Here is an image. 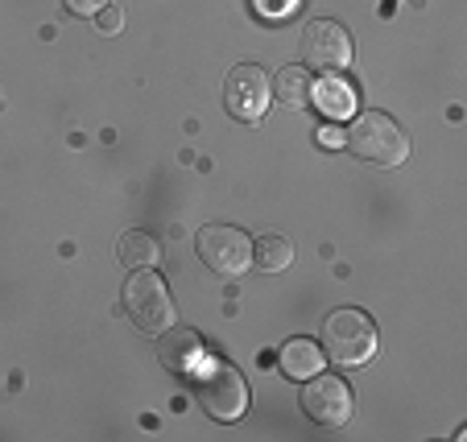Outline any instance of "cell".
I'll list each match as a JSON object with an SVG mask.
<instances>
[{"label":"cell","mask_w":467,"mask_h":442,"mask_svg":"<svg viewBox=\"0 0 467 442\" xmlns=\"http://www.w3.org/2000/svg\"><path fill=\"white\" fill-rule=\"evenodd\" d=\"M323 355L339 368H364L377 355V327L364 310H336L323 323Z\"/></svg>","instance_id":"1"},{"label":"cell","mask_w":467,"mask_h":442,"mask_svg":"<svg viewBox=\"0 0 467 442\" xmlns=\"http://www.w3.org/2000/svg\"><path fill=\"white\" fill-rule=\"evenodd\" d=\"M344 145L360 161H368V166H385V170L401 166V161L410 158V137L401 133V124L385 112H364L360 120L348 128Z\"/></svg>","instance_id":"2"},{"label":"cell","mask_w":467,"mask_h":442,"mask_svg":"<svg viewBox=\"0 0 467 442\" xmlns=\"http://www.w3.org/2000/svg\"><path fill=\"white\" fill-rule=\"evenodd\" d=\"M124 310H129V319L137 323V331H145V335H161V331L174 327L170 290L150 269H137V273L129 277V285H124Z\"/></svg>","instance_id":"3"},{"label":"cell","mask_w":467,"mask_h":442,"mask_svg":"<svg viewBox=\"0 0 467 442\" xmlns=\"http://www.w3.org/2000/svg\"><path fill=\"white\" fill-rule=\"evenodd\" d=\"M199 401L215 422H236L248 409V385L232 364H212L199 372Z\"/></svg>","instance_id":"4"},{"label":"cell","mask_w":467,"mask_h":442,"mask_svg":"<svg viewBox=\"0 0 467 442\" xmlns=\"http://www.w3.org/2000/svg\"><path fill=\"white\" fill-rule=\"evenodd\" d=\"M302 62H306L310 71H323V75H339L352 62V37L339 21H306L302 26Z\"/></svg>","instance_id":"5"},{"label":"cell","mask_w":467,"mask_h":442,"mask_svg":"<svg viewBox=\"0 0 467 442\" xmlns=\"http://www.w3.org/2000/svg\"><path fill=\"white\" fill-rule=\"evenodd\" d=\"M199 257L220 277H240L244 269H253V240L228 223H207L199 231Z\"/></svg>","instance_id":"6"},{"label":"cell","mask_w":467,"mask_h":442,"mask_svg":"<svg viewBox=\"0 0 467 442\" xmlns=\"http://www.w3.org/2000/svg\"><path fill=\"white\" fill-rule=\"evenodd\" d=\"M223 104L236 120L256 124L269 108V75L256 67V62H240L228 71V83H223Z\"/></svg>","instance_id":"7"},{"label":"cell","mask_w":467,"mask_h":442,"mask_svg":"<svg viewBox=\"0 0 467 442\" xmlns=\"http://www.w3.org/2000/svg\"><path fill=\"white\" fill-rule=\"evenodd\" d=\"M302 409H306L310 422L339 430V426L352 417V389H348L339 376H323V372H315L310 385H306V393H302Z\"/></svg>","instance_id":"8"},{"label":"cell","mask_w":467,"mask_h":442,"mask_svg":"<svg viewBox=\"0 0 467 442\" xmlns=\"http://www.w3.org/2000/svg\"><path fill=\"white\" fill-rule=\"evenodd\" d=\"M158 360L166 364L174 376H199L207 368V344L199 339V331H182V327H170L161 331V344H158Z\"/></svg>","instance_id":"9"},{"label":"cell","mask_w":467,"mask_h":442,"mask_svg":"<svg viewBox=\"0 0 467 442\" xmlns=\"http://www.w3.org/2000/svg\"><path fill=\"white\" fill-rule=\"evenodd\" d=\"M277 364H282L290 381H310L315 372H323V347L310 344V339H290L282 347V355H277Z\"/></svg>","instance_id":"10"},{"label":"cell","mask_w":467,"mask_h":442,"mask_svg":"<svg viewBox=\"0 0 467 442\" xmlns=\"http://www.w3.org/2000/svg\"><path fill=\"white\" fill-rule=\"evenodd\" d=\"M310 96H315L318 112L331 116V120H344V116L356 112V91L344 79H336V75H327L318 87H310Z\"/></svg>","instance_id":"11"},{"label":"cell","mask_w":467,"mask_h":442,"mask_svg":"<svg viewBox=\"0 0 467 442\" xmlns=\"http://www.w3.org/2000/svg\"><path fill=\"white\" fill-rule=\"evenodd\" d=\"M116 252H120V265H129L132 273H137V269H153V265H158V257H161V244L150 236V231L132 228V231H124V236H120V244H116Z\"/></svg>","instance_id":"12"},{"label":"cell","mask_w":467,"mask_h":442,"mask_svg":"<svg viewBox=\"0 0 467 442\" xmlns=\"http://www.w3.org/2000/svg\"><path fill=\"white\" fill-rule=\"evenodd\" d=\"M253 265L261 269V273H282V269H290L294 265L290 236H282V231H265V236L253 244Z\"/></svg>","instance_id":"13"},{"label":"cell","mask_w":467,"mask_h":442,"mask_svg":"<svg viewBox=\"0 0 467 442\" xmlns=\"http://www.w3.org/2000/svg\"><path fill=\"white\" fill-rule=\"evenodd\" d=\"M274 96H277V104H285V108L310 104V75H306V67H285V71H277Z\"/></svg>","instance_id":"14"},{"label":"cell","mask_w":467,"mask_h":442,"mask_svg":"<svg viewBox=\"0 0 467 442\" xmlns=\"http://www.w3.org/2000/svg\"><path fill=\"white\" fill-rule=\"evenodd\" d=\"M253 9H256V17L282 21V17H290V13L298 9V0H253Z\"/></svg>","instance_id":"15"},{"label":"cell","mask_w":467,"mask_h":442,"mask_svg":"<svg viewBox=\"0 0 467 442\" xmlns=\"http://www.w3.org/2000/svg\"><path fill=\"white\" fill-rule=\"evenodd\" d=\"M96 17H99V29H104V34H120V26H124V13L116 9V5H104V9H99Z\"/></svg>","instance_id":"16"},{"label":"cell","mask_w":467,"mask_h":442,"mask_svg":"<svg viewBox=\"0 0 467 442\" xmlns=\"http://www.w3.org/2000/svg\"><path fill=\"white\" fill-rule=\"evenodd\" d=\"M62 5H67V9H71L75 17H96V13L104 9L108 0H62Z\"/></svg>","instance_id":"17"},{"label":"cell","mask_w":467,"mask_h":442,"mask_svg":"<svg viewBox=\"0 0 467 442\" xmlns=\"http://www.w3.org/2000/svg\"><path fill=\"white\" fill-rule=\"evenodd\" d=\"M344 128H336V124H327V128H318V145H323V149H339V145H344Z\"/></svg>","instance_id":"18"}]
</instances>
